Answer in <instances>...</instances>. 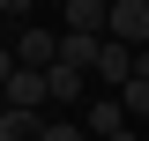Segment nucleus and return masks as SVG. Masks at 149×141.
Here are the masks:
<instances>
[{
    "mask_svg": "<svg viewBox=\"0 0 149 141\" xmlns=\"http://www.w3.org/2000/svg\"><path fill=\"white\" fill-rule=\"evenodd\" d=\"M90 141H104V134H90Z\"/></svg>",
    "mask_w": 149,
    "mask_h": 141,
    "instance_id": "4468645a",
    "label": "nucleus"
},
{
    "mask_svg": "<svg viewBox=\"0 0 149 141\" xmlns=\"http://www.w3.org/2000/svg\"><path fill=\"white\" fill-rule=\"evenodd\" d=\"M8 45H15L22 67H52V59H60V30H45V22H15Z\"/></svg>",
    "mask_w": 149,
    "mask_h": 141,
    "instance_id": "f257e3e1",
    "label": "nucleus"
},
{
    "mask_svg": "<svg viewBox=\"0 0 149 141\" xmlns=\"http://www.w3.org/2000/svg\"><path fill=\"white\" fill-rule=\"evenodd\" d=\"M82 97H90V67L52 59V67H45V104H74V111H82Z\"/></svg>",
    "mask_w": 149,
    "mask_h": 141,
    "instance_id": "f03ea898",
    "label": "nucleus"
},
{
    "mask_svg": "<svg viewBox=\"0 0 149 141\" xmlns=\"http://www.w3.org/2000/svg\"><path fill=\"white\" fill-rule=\"evenodd\" d=\"M119 104H127V119H149V52L134 59V74L119 82Z\"/></svg>",
    "mask_w": 149,
    "mask_h": 141,
    "instance_id": "1a4fd4ad",
    "label": "nucleus"
},
{
    "mask_svg": "<svg viewBox=\"0 0 149 141\" xmlns=\"http://www.w3.org/2000/svg\"><path fill=\"white\" fill-rule=\"evenodd\" d=\"M104 37H119V45H149V0H112Z\"/></svg>",
    "mask_w": 149,
    "mask_h": 141,
    "instance_id": "7ed1b4c3",
    "label": "nucleus"
},
{
    "mask_svg": "<svg viewBox=\"0 0 149 141\" xmlns=\"http://www.w3.org/2000/svg\"><path fill=\"white\" fill-rule=\"evenodd\" d=\"M104 15H112V0H67V8H60V30H90V37H104Z\"/></svg>",
    "mask_w": 149,
    "mask_h": 141,
    "instance_id": "423d86ee",
    "label": "nucleus"
},
{
    "mask_svg": "<svg viewBox=\"0 0 149 141\" xmlns=\"http://www.w3.org/2000/svg\"><path fill=\"white\" fill-rule=\"evenodd\" d=\"M0 8H8V22H30L37 15V0H0Z\"/></svg>",
    "mask_w": 149,
    "mask_h": 141,
    "instance_id": "f8f14e48",
    "label": "nucleus"
},
{
    "mask_svg": "<svg viewBox=\"0 0 149 141\" xmlns=\"http://www.w3.org/2000/svg\"><path fill=\"white\" fill-rule=\"evenodd\" d=\"M37 134H45V111H30V104L0 111V141H37Z\"/></svg>",
    "mask_w": 149,
    "mask_h": 141,
    "instance_id": "6e6552de",
    "label": "nucleus"
},
{
    "mask_svg": "<svg viewBox=\"0 0 149 141\" xmlns=\"http://www.w3.org/2000/svg\"><path fill=\"white\" fill-rule=\"evenodd\" d=\"M82 126H90V134H119V126H127V104H119V89H104V97H82Z\"/></svg>",
    "mask_w": 149,
    "mask_h": 141,
    "instance_id": "39448f33",
    "label": "nucleus"
},
{
    "mask_svg": "<svg viewBox=\"0 0 149 141\" xmlns=\"http://www.w3.org/2000/svg\"><path fill=\"white\" fill-rule=\"evenodd\" d=\"M0 97H8V104H30V111H45V67H15Z\"/></svg>",
    "mask_w": 149,
    "mask_h": 141,
    "instance_id": "0eeeda50",
    "label": "nucleus"
},
{
    "mask_svg": "<svg viewBox=\"0 0 149 141\" xmlns=\"http://www.w3.org/2000/svg\"><path fill=\"white\" fill-rule=\"evenodd\" d=\"M37 141H90V126H82V119H45Z\"/></svg>",
    "mask_w": 149,
    "mask_h": 141,
    "instance_id": "9b49d317",
    "label": "nucleus"
},
{
    "mask_svg": "<svg viewBox=\"0 0 149 141\" xmlns=\"http://www.w3.org/2000/svg\"><path fill=\"white\" fill-rule=\"evenodd\" d=\"M134 59H142L134 45H119V37H104V45H97V67H90V82H97V89H119V82L134 74Z\"/></svg>",
    "mask_w": 149,
    "mask_h": 141,
    "instance_id": "20e7f679",
    "label": "nucleus"
},
{
    "mask_svg": "<svg viewBox=\"0 0 149 141\" xmlns=\"http://www.w3.org/2000/svg\"><path fill=\"white\" fill-rule=\"evenodd\" d=\"M8 30H15V22H8V8H0V45H8Z\"/></svg>",
    "mask_w": 149,
    "mask_h": 141,
    "instance_id": "ddd939ff",
    "label": "nucleus"
},
{
    "mask_svg": "<svg viewBox=\"0 0 149 141\" xmlns=\"http://www.w3.org/2000/svg\"><path fill=\"white\" fill-rule=\"evenodd\" d=\"M97 45L104 37H90V30H60V59L67 67H97Z\"/></svg>",
    "mask_w": 149,
    "mask_h": 141,
    "instance_id": "9d476101",
    "label": "nucleus"
}]
</instances>
